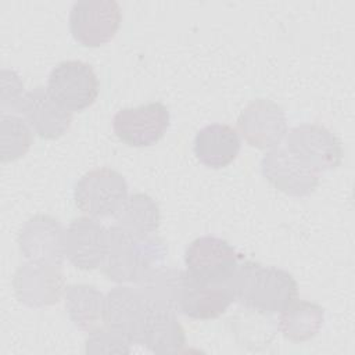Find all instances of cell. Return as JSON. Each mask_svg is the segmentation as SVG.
<instances>
[{"label": "cell", "mask_w": 355, "mask_h": 355, "mask_svg": "<svg viewBox=\"0 0 355 355\" xmlns=\"http://www.w3.org/2000/svg\"><path fill=\"white\" fill-rule=\"evenodd\" d=\"M240 147V137L233 126L211 123L197 132L193 150L204 166L220 169L236 159Z\"/></svg>", "instance_id": "e0dca14e"}, {"label": "cell", "mask_w": 355, "mask_h": 355, "mask_svg": "<svg viewBox=\"0 0 355 355\" xmlns=\"http://www.w3.org/2000/svg\"><path fill=\"white\" fill-rule=\"evenodd\" d=\"M19 112L29 128L46 140L64 136L72 122V112L60 105L43 86L26 92Z\"/></svg>", "instance_id": "2e32d148"}, {"label": "cell", "mask_w": 355, "mask_h": 355, "mask_svg": "<svg viewBox=\"0 0 355 355\" xmlns=\"http://www.w3.org/2000/svg\"><path fill=\"white\" fill-rule=\"evenodd\" d=\"M107 251V229L90 216L71 220L64 233V254L78 269L93 270L101 266Z\"/></svg>", "instance_id": "4fadbf2b"}, {"label": "cell", "mask_w": 355, "mask_h": 355, "mask_svg": "<svg viewBox=\"0 0 355 355\" xmlns=\"http://www.w3.org/2000/svg\"><path fill=\"white\" fill-rule=\"evenodd\" d=\"M154 354H178L186 345V334L173 312L151 309L141 333V341Z\"/></svg>", "instance_id": "d6986e66"}, {"label": "cell", "mask_w": 355, "mask_h": 355, "mask_svg": "<svg viewBox=\"0 0 355 355\" xmlns=\"http://www.w3.org/2000/svg\"><path fill=\"white\" fill-rule=\"evenodd\" d=\"M227 286L234 301L270 316L282 312L298 295V284L290 272L248 259L239 262Z\"/></svg>", "instance_id": "7a4b0ae2"}, {"label": "cell", "mask_w": 355, "mask_h": 355, "mask_svg": "<svg viewBox=\"0 0 355 355\" xmlns=\"http://www.w3.org/2000/svg\"><path fill=\"white\" fill-rule=\"evenodd\" d=\"M64 227L58 219L47 214L29 218L21 227L17 243L24 258L33 262L62 265Z\"/></svg>", "instance_id": "8fae6325"}, {"label": "cell", "mask_w": 355, "mask_h": 355, "mask_svg": "<svg viewBox=\"0 0 355 355\" xmlns=\"http://www.w3.org/2000/svg\"><path fill=\"white\" fill-rule=\"evenodd\" d=\"M239 262V254L226 240L207 234L187 245L184 273L202 283H227Z\"/></svg>", "instance_id": "8992f818"}, {"label": "cell", "mask_w": 355, "mask_h": 355, "mask_svg": "<svg viewBox=\"0 0 355 355\" xmlns=\"http://www.w3.org/2000/svg\"><path fill=\"white\" fill-rule=\"evenodd\" d=\"M125 178L111 168H96L86 172L75 184L76 208L94 219L115 218L128 200Z\"/></svg>", "instance_id": "3957f363"}, {"label": "cell", "mask_w": 355, "mask_h": 355, "mask_svg": "<svg viewBox=\"0 0 355 355\" xmlns=\"http://www.w3.org/2000/svg\"><path fill=\"white\" fill-rule=\"evenodd\" d=\"M116 225L136 234H154L161 223L158 204L144 193L128 197L123 208L115 216Z\"/></svg>", "instance_id": "7402d4cb"}, {"label": "cell", "mask_w": 355, "mask_h": 355, "mask_svg": "<svg viewBox=\"0 0 355 355\" xmlns=\"http://www.w3.org/2000/svg\"><path fill=\"white\" fill-rule=\"evenodd\" d=\"M24 83L19 75L11 69L1 71V97H0V110L1 114L19 112L24 97Z\"/></svg>", "instance_id": "d4e9b609"}, {"label": "cell", "mask_w": 355, "mask_h": 355, "mask_svg": "<svg viewBox=\"0 0 355 355\" xmlns=\"http://www.w3.org/2000/svg\"><path fill=\"white\" fill-rule=\"evenodd\" d=\"M284 148L316 173L338 168L344 157L340 139L319 123H302L287 130Z\"/></svg>", "instance_id": "277c9868"}, {"label": "cell", "mask_w": 355, "mask_h": 355, "mask_svg": "<svg viewBox=\"0 0 355 355\" xmlns=\"http://www.w3.org/2000/svg\"><path fill=\"white\" fill-rule=\"evenodd\" d=\"M12 287L19 302L43 308L60 301L65 291V279L60 265L29 261L15 270Z\"/></svg>", "instance_id": "9c48e42d"}, {"label": "cell", "mask_w": 355, "mask_h": 355, "mask_svg": "<svg viewBox=\"0 0 355 355\" xmlns=\"http://www.w3.org/2000/svg\"><path fill=\"white\" fill-rule=\"evenodd\" d=\"M234 302L227 283H202L183 272L178 311L198 320L216 319Z\"/></svg>", "instance_id": "5bb4252c"}, {"label": "cell", "mask_w": 355, "mask_h": 355, "mask_svg": "<svg viewBox=\"0 0 355 355\" xmlns=\"http://www.w3.org/2000/svg\"><path fill=\"white\" fill-rule=\"evenodd\" d=\"M46 89L65 110L79 112L89 108L96 101L100 85L89 64L68 60L53 68Z\"/></svg>", "instance_id": "52a82bcc"}, {"label": "cell", "mask_w": 355, "mask_h": 355, "mask_svg": "<svg viewBox=\"0 0 355 355\" xmlns=\"http://www.w3.org/2000/svg\"><path fill=\"white\" fill-rule=\"evenodd\" d=\"M121 22L122 10L114 0H80L69 11L71 35L85 47H100L111 42Z\"/></svg>", "instance_id": "5b68a950"}, {"label": "cell", "mask_w": 355, "mask_h": 355, "mask_svg": "<svg viewBox=\"0 0 355 355\" xmlns=\"http://www.w3.org/2000/svg\"><path fill=\"white\" fill-rule=\"evenodd\" d=\"M182 277V270L165 269L162 266L139 282L137 290L144 297L150 309L168 311L175 313L178 311Z\"/></svg>", "instance_id": "44dd1931"}, {"label": "cell", "mask_w": 355, "mask_h": 355, "mask_svg": "<svg viewBox=\"0 0 355 355\" xmlns=\"http://www.w3.org/2000/svg\"><path fill=\"white\" fill-rule=\"evenodd\" d=\"M165 241L154 234H136L118 225L107 229V251L100 266L115 283H139L164 266Z\"/></svg>", "instance_id": "6da1fadb"}, {"label": "cell", "mask_w": 355, "mask_h": 355, "mask_svg": "<svg viewBox=\"0 0 355 355\" xmlns=\"http://www.w3.org/2000/svg\"><path fill=\"white\" fill-rule=\"evenodd\" d=\"M86 354H129L132 341L110 326L89 333L86 338Z\"/></svg>", "instance_id": "cb8c5ba5"}, {"label": "cell", "mask_w": 355, "mask_h": 355, "mask_svg": "<svg viewBox=\"0 0 355 355\" xmlns=\"http://www.w3.org/2000/svg\"><path fill=\"white\" fill-rule=\"evenodd\" d=\"M64 300L67 313L79 330L92 333L107 324L105 295L96 286L69 284L65 287Z\"/></svg>", "instance_id": "ac0fdd59"}, {"label": "cell", "mask_w": 355, "mask_h": 355, "mask_svg": "<svg viewBox=\"0 0 355 355\" xmlns=\"http://www.w3.org/2000/svg\"><path fill=\"white\" fill-rule=\"evenodd\" d=\"M169 110L159 101L119 110L112 118L116 137L130 147H150L159 141L169 128Z\"/></svg>", "instance_id": "ba28073f"}, {"label": "cell", "mask_w": 355, "mask_h": 355, "mask_svg": "<svg viewBox=\"0 0 355 355\" xmlns=\"http://www.w3.org/2000/svg\"><path fill=\"white\" fill-rule=\"evenodd\" d=\"M279 313V330L287 340L294 343L313 338L324 322V309L316 302L304 300L293 301Z\"/></svg>", "instance_id": "ffe728a7"}, {"label": "cell", "mask_w": 355, "mask_h": 355, "mask_svg": "<svg viewBox=\"0 0 355 355\" xmlns=\"http://www.w3.org/2000/svg\"><path fill=\"white\" fill-rule=\"evenodd\" d=\"M0 129L1 162L15 161L29 151L33 143V136L29 125H26L24 119L12 114H1Z\"/></svg>", "instance_id": "603a6c76"}, {"label": "cell", "mask_w": 355, "mask_h": 355, "mask_svg": "<svg viewBox=\"0 0 355 355\" xmlns=\"http://www.w3.org/2000/svg\"><path fill=\"white\" fill-rule=\"evenodd\" d=\"M237 129L248 146L270 150L279 146L287 133L284 110L272 100L257 98L239 115Z\"/></svg>", "instance_id": "30bf717a"}, {"label": "cell", "mask_w": 355, "mask_h": 355, "mask_svg": "<svg viewBox=\"0 0 355 355\" xmlns=\"http://www.w3.org/2000/svg\"><path fill=\"white\" fill-rule=\"evenodd\" d=\"M262 176L279 191L291 197H306L319 186V173L298 162L284 146L270 148L261 159Z\"/></svg>", "instance_id": "7c38bea8"}, {"label": "cell", "mask_w": 355, "mask_h": 355, "mask_svg": "<svg viewBox=\"0 0 355 355\" xmlns=\"http://www.w3.org/2000/svg\"><path fill=\"white\" fill-rule=\"evenodd\" d=\"M107 326L126 336L132 344H140L150 306L137 288L116 286L107 295Z\"/></svg>", "instance_id": "9a60e30c"}]
</instances>
